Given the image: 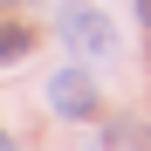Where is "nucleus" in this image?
Wrapping results in <instances>:
<instances>
[{
  "instance_id": "obj_1",
  "label": "nucleus",
  "mask_w": 151,
  "mask_h": 151,
  "mask_svg": "<svg viewBox=\"0 0 151 151\" xmlns=\"http://www.w3.org/2000/svg\"><path fill=\"white\" fill-rule=\"evenodd\" d=\"M55 35H62L83 62H110L117 48H124V41H117V21H110L103 7H89V0H69V7L55 14Z\"/></svg>"
},
{
  "instance_id": "obj_2",
  "label": "nucleus",
  "mask_w": 151,
  "mask_h": 151,
  "mask_svg": "<svg viewBox=\"0 0 151 151\" xmlns=\"http://www.w3.org/2000/svg\"><path fill=\"white\" fill-rule=\"evenodd\" d=\"M48 110L55 117H69V124H83V117H96V83H89V69H55L48 76Z\"/></svg>"
},
{
  "instance_id": "obj_3",
  "label": "nucleus",
  "mask_w": 151,
  "mask_h": 151,
  "mask_svg": "<svg viewBox=\"0 0 151 151\" xmlns=\"http://www.w3.org/2000/svg\"><path fill=\"white\" fill-rule=\"evenodd\" d=\"M28 48H35V35L21 28V21H0V69H7V62H21Z\"/></svg>"
},
{
  "instance_id": "obj_4",
  "label": "nucleus",
  "mask_w": 151,
  "mask_h": 151,
  "mask_svg": "<svg viewBox=\"0 0 151 151\" xmlns=\"http://www.w3.org/2000/svg\"><path fill=\"white\" fill-rule=\"evenodd\" d=\"M0 151H14V137H7V131H0Z\"/></svg>"
},
{
  "instance_id": "obj_5",
  "label": "nucleus",
  "mask_w": 151,
  "mask_h": 151,
  "mask_svg": "<svg viewBox=\"0 0 151 151\" xmlns=\"http://www.w3.org/2000/svg\"><path fill=\"white\" fill-rule=\"evenodd\" d=\"M137 14H144V21H151V0H137Z\"/></svg>"
},
{
  "instance_id": "obj_6",
  "label": "nucleus",
  "mask_w": 151,
  "mask_h": 151,
  "mask_svg": "<svg viewBox=\"0 0 151 151\" xmlns=\"http://www.w3.org/2000/svg\"><path fill=\"white\" fill-rule=\"evenodd\" d=\"M144 151H151V124H144Z\"/></svg>"
},
{
  "instance_id": "obj_7",
  "label": "nucleus",
  "mask_w": 151,
  "mask_h": 151,
  "mask_svg": "<svg viewBox=\"0 0 151 151\" xmlns=\"http://www.w3.org/2000/svg\"><path fill=\"white\" fill-rule=\"evenodd\" d=\"M0 7H14V0H0Z\"/></svg>"
}]
</instances>
